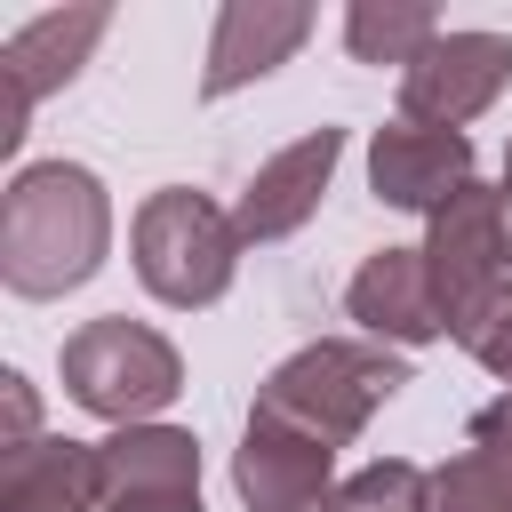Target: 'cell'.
Returning a JSON list of instances; mask_svg holds the SVG:
<instances>
[{
    "instance_id": "obj_15",
    "label": "cell",
    "mask_w": 512,
    "mask_h": 512,
    "mask_svg": "<svg viewBox=\"0 0 512 512\" xmlns=\"http://www.w3.org/2000/svg\"><path fill=\"white\" fill-rule=\"evenodd\" d=\"M432 512H512V392L464 424V448L432 472Z\"/></svg>"
},
{
    "instance_id": "obj_13",
    "label": "cell",
    "mask_w": 512,
    "mask_h": 512,
    "mask_svg": "<svg viewBox=\"0 0 512 512\" xmlns=\"http://www.w3.org/2000/svg\"><path fill=\"white\" fill-rule=\"evenodd\" d=\"M344 312H352L376 344H432V336H448L440 296H432V264H424V248H376V256L352 272Z\"/></svg>"
},
{
    "instance_id": "obj_14",
    "label": "cell",
    "mask_w": 512,
    "mask_h": 512,
    "mask_svg": "<svg viewBox=\"0 0 512 512\" xmlns=\"http://www.w3.org/2000/svg\"><path fill=\"white\" fill-rule=\"evenodd\" d=\"M0 512H104V496H96V440L0 448Z\"/></svg>"
},
{
    "instance_id": "obj_4",
    "label": "cell",
    "mask_w": 512,
    "mask_h": 512,
    "mask_svg": "<svg viewBox=\"0 0 512 512\" xmlns=\"http://www.w3.org/2000/svg\"><path fill=\"white\" fill-rule=\"evenodd\" d=\"M128 248H136V280H144L160 304L200 312V304H216V296L232 288L248 240H240V224H232L208 192H192V184H160V192H144Z\"/></svg>"
},
{
    "instance_id": "obj_18",
    "label": "cell",
    "mask_w": 512,
    "mask_h": 512,
    "mask_svg": "<svg viewBox=\"0 0 512 512\" xmlns=\"http://www.w3.org/2000/svg\"><path fill=\"white\" fill-rule=\"evenodd\" d=\"M472 360H480L488 376H504V384H512V312H496V320H488V336L472 344Z\"/></svg>"
},
{
    "instance_id": "obj_9",
    "label": "cell",
    "mask_w": 512,
    "mask_h": 512,
    "mask_svg": "<svg viewBox=\"0 0 512 512\" xmlns=\"http://www.w3.org/2000/svg\"><path fill=\"white\" fill-rule=\"evenodd\" d=\"M336 160H344V128H304L296 144H280L248 184H240V208H232V224H240V240L248 248H264V240H288L296 224H312V208H320V192H328V176H336Z\"/></svg>"
},
{
    "instance_id": "obj_17",
    "label": "cell",
    "mask_w": 512,
    "mask_h": 512,
    "mask_svg": "<svg viewBox=\"0 0 512 512\" xmlns=\"http://www.w3.org/2000/svg\"><path fill=\"white\" fill-rule=\"evenodd\" d=\"M328 512H432V472L408 456H376L328 496Z\"/></svg>"
},
{
    "instance_id": "obj_12",
    "label": "cell",
    "mask_w": 512,
    "mask_h": 512,
    "mask_svg": "<svg viewBox=\"0 0 512 512\" xmlns=\"http://www.w3.org/2000/svg\"><path fill=\"white\" fill-rule=\"evenodd\" d=\"M312 40V8L296 0H232L208 32V72H200V96H232L264 72H280L296 48Z\"/></svg>"
},
{
    "instance_id": "obj_7",
    "label": "cell",
    "mask_w": 512,
    "mask_h": 512,
    "mask_svg": "<svg viewBox=\"0 0 512 512\" xmlns=\"http://www.w3.org/2000/svg\"><path fill=\"white\" fill-rule=\"evenodd\" d=\"M512 80V40L504 32H440L408 72H400V120L424 128H464L480 120Z\"/></svg>"
},
{
    "instance_id": "obj_1",
    "label": "cell",
    "mask_w": 512,
    "mask_h": 512,
    "mask_svg": "<svg viewBox=\"0 0 512 512\" xmlns=\"http://www.w3.org/2000/svg\"><path fill=\"white\" fill-rule=\"evenodd\" d=\"M112 248V200L80 160H32L0 192V280L8 296H64L96 280Z\"/></svg>"
},
{
    "instance_id": "obj_16",
    "label": "cell",
    "mask_w": 512,
    "mask_h": 512,
    "mask_svg": "<svg viewBox=\"0 0 512 512\" xmlns=\"http://www.w3.org/2000/svg\"><path fill=\"white\" fill-rule=\"evenodd\" d=\"M448 24L432 16V8H416V0H400V8H376V0H360L352 16H344V48L360 56V64H416L432 40H440Z\"/></svg>"
},
{
    "instance_id": "obj_8",
    "label": "cell",
    "mask_w": 512,
    "mask_h": 512,
    "mask_svg": "<svg viewBox=\"0 0 512 512\" xmlns=\"http://www.w3.org/2000/svg\"><path fill=\"white\" fill-rule=\"evenodd\" d=\"M104 32H112V8H48V16H32V24H16V32L0 40V72H8L0 152H16V144H24L32 104H40V96H56V88L88 64V48H96Z\"/></svg>"
},
{
    "instance_id": "obj_19",
    "label": "cell",
    "mask_w": 512,
    "mask_h": 512,
    "mask_svg": "<svg viewBox=\"0 0 512 512\" xmlns=\"http://www.w3.org/2000/svg\"><path fill=\"white\" fill-rule=\"evenodd\" d=\"M496 192H504V232H512V152H504V184Z\"/></svg>"
},
{
    "instance_id": "obj_10",
    "label": "cell",
    "mask_w": 512,
    "mask_h": 512,
    "mask_svg": "<svg viewBox=\"0 0 512 512\" xmlns=\"http://www.w3.org/2000/svg\"><path fill=\"white\" fill-rule=\"evenodd\" d=\"M472 184V136L464 128H424V120H392L368 144V192L384 208H448Z\"/></svg>"
},
{
    "instance_id": "obj_11",
    "label": "cell",
    "mask_w": 512,
    "mask_h": 512,
    "mask_svg": "<svg viewBox=\"0 0 512 512\" xmlns=\"http://www.w3.org/2000/svg\"><path fill=\"white\" fill-rule=\"evenodd\" d=\"M328 464L336 448L272 424V416H248L240 448H232V488L248 512H320L328 504Z\"/></svg>"
},
{
    "instance_id": "obj_3",
    "label": "cell",
    "mask_w": 512,
    "mask_h": 512,
    "mask_svg": "<svg viewBox=\"0 0 512 512\" xmlns=\"http://www.w3.org/2000/svg\"><path fill=\"white\" fill-rule=\"evenodd\" d=\"M424 264H432V296L448 336L472 352L488 336L496 312H512V232H504V192L496 184H464L448 208L424 216Z\"/></svg>"
},
{
    "instance_id": "obj_6",
    "label": "cell",
    "mask_w": 512,
    "mask_h": 512,
    "mask_svg": "<svg viewBox=\"0 0 512 512\" xmlns=\"http://www.w3.org/2000/svg\"><path fill=\"white\" fill-rule=\"evenodd\" d=\"M104 512H208L200 504V440L176 424H120L96 440Z\"/></svg>"
},
{
    "instance_id": "obj_2",
    "label": "cell",
    "mask_w": 512,
    "mask_h": 512,
    "mask_svg": "<svg viewBox=\"0 0 512 512\" xmlns=\"http://www.w3.org/2000/svg\"><path fill=\"white\" fill-rule=\"evenodd\" d=\"M400 384H408V360H400L392 344L320 336V344L288 352V360L264 376V392H256L248 416H272V424H288V432H304V440H320V448H344Z\"/></svg>"
},
{
    "instance_id": "obj_5",
    "label": "cell",
    "mask_w": 512,
    "mask_h": 512,
    "mask_svg": "<svg viewBox=\"0 0 512 512\" xmlns=\"http://www.w3.org/2000/svg\"><path fill=\"white\" fill-rule=\"evenodd\" d=\"M64 392L104 424H144L184 392V360L160 328L104 312V320H80L64 336Z\"/></svg>"
}]
</instances>
